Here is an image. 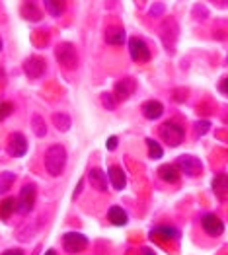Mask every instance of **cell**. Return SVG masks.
Returning <instances> with one entry per match:
<instances>
[{"label": "cell", "instance_id": "4316f807", "mask_svg": "<svg viewBox=\"0 0 228 255\" xmlns=\"http://www.w3.org/2000/svg\"><path fill=\"white\" fill-rule=\"evenodd\" d=\"M102 104H104L105 109H115V106H117V100H115V96L113 94H102Z\"/></svg>", "mask_w": 228, "mask_h": 255}, {"label": "cell", "instance_id": "f546056e", "mask_svg": "<svg viewBox=\"0 0 228 255\" xmlns=\"http://www.w3.org/2000/svg\"><path fill=\"white\" fill-rule=\"evenodd\" d=\"M117 144H119V138H117V136H109V138H107V142H105L107 150H115L117 148Z\"/></svg>", "mask_w": 228, "mask_h": 255}, {"label": "cell", "instance_id": "6da1fadb", "mask_svg": "<svg viewBox=\"0 0 228 255\" xmlns=\"http://www.w3.org/2000/svg\"><path fill=\"white\" fill-rule=\"evenodd\" d=\"M66 166V148L61 144H53L45 152V170L51 177H59Z\"/></svg>", "mask_w": 228, "mask_h": 255}, {"label": "cell", "instance_id": "9a60e30c", "mask_svg": "<svg viewBox=\"0 0 228 255\" xmlns=\"http://www.w3.org/2000/svg\"><path fill=\"white\" fill-rule=\"evenodd\" d=\"M141 109H143V115H145L148 121H156V119H160L164 115V106L158 100H148V102L143 104Z\"/></svg>", "mask_w": 228, "mask_h": 255}, {"label": "cell", "instance_id": "8fae6325", "mask_svg": "<svg viewBox=\"0 0 228 255\" xmlns=\"http://www.w3.org/2000/svg\"><path fill=\"white\" fill-rule=\"evenodd\" d=\"M45 61L41 57H29L25 63H23V72L31 78V80H37L45 74Z\"/></svg>", "mask_w": 228, "mask_h": 255}, {"label": "cell", "instance_id": "f1b7e54d", "mask_svg": "<svg viewBox=\"0 0 228 255\" xmlns=\"http://www.w3.org/2000/svg\"><path fill=\"white\" fill-rule=\"evenodd\" d=\"M219 92H221L223 96H227V98H228V76H225V78L219 82Z\"/></svg>", "mask_w": 228, "mask_h": 255}, {"label": "cell", "instance_id": "ba28073f", "mask_svg": "<svg viewBox=\"0 0 228 255\" xmlns=\"http://www.w3.org/2000/svg\"><path fill=\"white\" fill-rule=\"evenodd\" d=\"M180 230L176 226H170V224H160V226H154L150 230V240L154 242H160V244H166V242H174V240H180Z\"/></svg>", "mask_w": 228, "mask_h": 255}, {"label": "cell", "instance_id": "484cf974", "mask_svg": "<svg viewBox=\"0 0 228 255\" xmlns=\"http://www.w3.org/2000/svg\"><path fill=\"white\" fill-rule=\"evenodd\" d=\"M14 113V104L12 102H0V121H6Z\"/></svg>", "mask_w": 228, "mask_h": 255}, {"label": "cell", "instance_id": "7c38bea8", "mask_svg": "<svg viewBox=\"0 0 228 255\" xmlns=\"http://www.w3.org/2000/svg\"><path fill=\"white\" fill-rule=\"evenodd\" d=\"M88 181H90V185H92L96 191H100V193L107 191L109 177H107V173H105L104 170H100V168H92V170H88Z\"/></svg>", "mask_w": 228, "mask_h": 255}, {"label": "cell", "instance_id": "e0dca14e", "mask_svg": "<svg viewBox=\"0 0 228 255\" xmlns=\"http://www.w3.org/2000/svg\"><path fill=\"white\" fill-rule=\"evenodd\" d=\"M211 187H213V193H215L219 199H225L228 195V173H219V175H215Z\"/></svg>", "mask_w": 228, "mask_h": 255}, {"label": "cell", "instance_id": "cb8c5ba5", "mask_svg": "<svg viewBox=\"0 0 228 255\" xmlns=\"http://www.w3.org/2000/svg\"><path fill=\"white\" fill-rule=\"evenodd\" d=\"M146 146H148V156H150L152 160H160V158L164 156V148L158 144V140L146 138Z\"/></svg>", "mask_w": 228, "mask_h": 255}, {"label": "cell", "instance_id": "603a6c76", "mask_svg": "<svg viewBox=\"0 0 228 255\" xmlns=\"http://www.w3.org/2000/svg\"><path fill=\"white\" fill-rule=\"evenodd\" d=\"M53 125L57 127V130H61V132H66L70 125H72V121H70V117L66 115V113H55L53 115Z\"/></svg>", "mask_w": 228, "mask_h": 255}, {"label": "cell", "instance_id": "1f68e13d", "mask_svg": "<svg viewBox=\"0 0 228 255\" xmlns=\"http://www.w3.org/2000/svg\"><path fill=\"white\" fill-rule=\"evenodd\" d=\"M141 255H156V254H154L150 248H143V250H141Z\"/></svg>", "mask_w": 228, "mask_h": 255}, {"label": "cell", "instance_id": "ffe728a7", "mask_svg": "<svg viewBox=\"0 0 228 255\" xmlns=\"http://www.w3.org/2000/svg\"><path fill=\"white\" fill-rule=\"evenodd\" d=\"M127 39V35H125V31L121 27H109L107 31H105V43H109V45H123V41Z\"/></svg>", "mask_w": 228, "mask_h": 255}, {"label": "cell", "instance_id": "7a4b0ae2", "mask_svg": "<svg viewBox=\"0 0 228 255\" xmlns=\"http://www.w3.org/2000/svg\"><path fill=\"white\" fill-rule=\"evenodd\" d=\"M160 138L166 142L168 146L176 148L184 142L186 138V128L184 125H180L178 121H166L162 127H160Z\"/></svg>", "mask_w": 228, "mask_h": 255}, {"label": "cell", "instance_id": "d4e9b609", "mask_svg": "<svg viewBox=\"0 0 228 255\" xmlns=\"http://www.w3.org/2000/svg\"><path fill=\"white\" fill-rule=\"evenodd\" d=\"M33 132L37 134V136H45L47 134V128H45V123H43L41 115H33Z\"/></svg>", "mask_w": 228, "mask_h": 255}, {"label": "cell", "instance_id": "d6a6232c", "mask_svg": "<svg viewBox=\"0 0 228 255\" xmlns=\"http://www.w3.org/2000/svg\"><path fill=\"white\" fill-rule=\"evenodd\" d=\"M45 255H57V252L55 250H49V252H45Z\"/></svg>", "mask_w": 228, "mask_h": 255}, {"label": "cell", "instance_id": "52a82bcc", "mask_svg": "<svg viewBox=\"0 0 228 255\" xmlns=\"http://www.w3.org/2000/svg\"><path fill=\"white\" fill-rule=\"evenodd\" d=\"M57 61L64 68H68V70H72V68L78 66V55H76V51H74V47L70 43L57 45Z\"/></svg>", "mask_w": 228, "mask_h": 255}, {"label": "cell", "instance_id": "83f0119b", "mask_svg": "<svg viewBox=\"0 0 228 255\" xmlns=\"http://www.w3.org/2000/svg\"><path fill=\"white\" fill-rule=\"evenodd\" d=\"M209 128H211V123H209V121H197V123H195V132H197V134H205Z\"/></svg>", "mask_w": 228, "mask_h": 255}, {"label": "cell", "instance_id": "3957f363", "mask_svg": "<svg viewBox=\"0 0 228 255\" xmlns=\"http://www.w3.org/2000/svg\"><path fill=\"white\" fill-rule=\"evenodd\" d=\"M86 248H88V238L80 232H66L62 236V250L66 254H82Z\"/></svg>", "mask_w": 228, "mask_h": 255}, {"label": "cell", "instance_id": "2e32d148", "mask_svg": "<svg viewBox=\"0 0 228 255\" xmlns=\"http://www.w3.org/2000/svg\"><path fill=\"white\" fill-rule=\"evenodd\" d=\"M158 177L162 179V181H166V183H178L180 181V177H182V171L180 168L176 166V164H164V166H160L158 168Z\"/></svg>", "mask_w": 228, "mask_h": 255}, {"label": "cell", "instance_id": "ac0fdd59", "mask_svg": "<svg viewBox=\"0 0 228 255\" xmlns=\"http://www.w3.org/2000/svg\"><path fill=\"white\" fill-rule=\"evenodd\" d=\"M107 218H109V222H111L113 226H125V224L129 222V214H127V211H123L121 207H111V209L107 211Z\"/></svg>", "mask_w": 228, "mask_h": 255}, {"label": "cell", "instance_id": "d6986e66", "mask_svg": "<svg viewBox=\"0 0 228 255\" xmlns=\"http://www.w3.org/2000/svg\"><path fill=\"white\" fill-rule=\"evenodd\" d=\"M16 211H18V199L6 197V199L0 203V218H2V220H8Z\"/></svg>", "mask_w": 228, "mask_h": 255}, {"label": "cell", "instance_id": "5b68a950", "mask_svg": "<svg viewBox=\"0 0 228 255\" xmlns=\"http://www.w3.org/2000/svg\"><path fill=\"white\" fill-rule=\"evenodd\" d=\"M201 228L211 238H221L225 234V222H223L221 216H217L215 213H207L201 216Z\"/></svg>", "mask_w": 228, "mask_h": 255}, {"label": "cell", "instance_id": "4fadbf2b", "mask_svg": "<svg viewBox=\"0 0 228 255\" xmlns=\"http://www.w3.org/2000/svg\"><path fill=\"white\" fill-rule=\"evenodd\" d=\"M135 80L133 78H123V80H119L117 84H115V90H113V96H115V100L117 102H125V100H129L131 98V94L135 92Z\"/></svg>", "mask_w": 228, "mask_h": 255}, {"label": "cell", "instance_id": "44dd1931", "mask_svg": "<svg viewBox=\"0 0 228 255\" xmlns=\"http://www.w3.org/2000/svg\"><path fill=\"white\" fill-rule=\"evenodd\" d=\"M43 4H45V10L55 18H59L66 10V0H43Z\"/></svg>", "mask_w": 228, "mask_h": 255}, {"label": "cell", "instance_id": "30bf717a", "mask_svg": "<svg viewBox=\"0 0 228 255\" xmlns=\"http://www.w3.org/2000/svg\"><path fill=\"white\" fill-rule=\"evenodd\" d=\"M176 166L180 168V171H184V173L191 175V177H195V175H199L203 171L201 160L195 158V156H180L178 162H176Z\"/></svg>", "mask_w": 228, "mask_h": 255}, {"label": "cell", "instance_id": "7402d4cb", "mask_svg": "<svg viewBox=\"0 0 228 255\" xmlns=\"http://www.w3.org/2000/svg\"><path fill=\"white\" fill-rule=\"evenodd\" d=\"M14 181H16L14 171H2L0 173V195L10 191V187L14 185Z\"/></svg>", "mask_w": 228, "mask_h": 255}, {"label": "cell", "instance_id": "277c9868", "mask_svg": "<svg viewBox=\"0 0 228 255\" xmlns=\"http://www.w3.org/2000/svg\"><path fill=\"white\" fill-rule=\"evenodd\" d=\"M129 55L135 63H148L152 57L150 47L141 37H129Z\"/></svg>", "mask_w": 228, "mask_h": 255}, {"label": "cell", "instance_id": "4dcf8cb0", "mask_svg": "<svg viewBox=\"0 0 228 255\" xmlns=\"http://www.w3.org/2000/svg\"><path fill=\"white\" fill-rule=\"evenodd\" d=\"M0 255H23V252L18 250V248H14V250H6V252H2Z\"/></svg>", "mask_w": 228, "mask_h": 255}, {"label": "cell", "instance_id": "5bb4252c", "mask_svg": "<svg viewBox=\"0 0 228 255\" xmlns=\"http://www.w3.org/2000/svg\"><path fill=\"white\" fill-rule=\"evenodd\" d=\"M107 177H109V185H111L113 189L123 191L125 187H127V175H125L123 168H119V166H111V168L107 170Z\"/></svg>", "mask_w": 228, "mask_h": 255}, {"label": "cell", "instance_id": "836d02e7", "mask_svg": "<svg viewBox=\"0 0 228 255\" xmlns=\"http://www.w3.org/2000/svg\"><path fill=\"white\" fill-rule=\"evenodd\" d=\"M2 45H4V43H2V37H0V51H2Z\"/></svg>", "mask_w": 228, "mask_h": 255}, {"label": "cell", "instance_id": "8992f818", "mask_svg": "<svg viewBox=\"0 0 228 255\" xmlns=\"http://www.w3.org/2000/svg\"><path fill=\"white\" fill-rule=\"evenodd\" d=\"M35 197H37V191H35V185L33 183L23 185L20 195H18V213L21 214L31 213L33 207H35Z\"/></svg>", "mask_w": 228, "mask_h": 255}, {"label": "cell", "instance_id": "9c48e42d", "mask_svg": "<svg viewBox=\"0 0 228 255\" xmlns=\"http://www.w3.org/2000/svg\"><path fill=\"white\" fill-rule=\"evenodd\" d=\"M6 152L14 158H21L27 152V138L21 132H12L8 136V144H6Z\"/></svg>", "mask_w": 228, "mask_h": 255}]
</instances>
